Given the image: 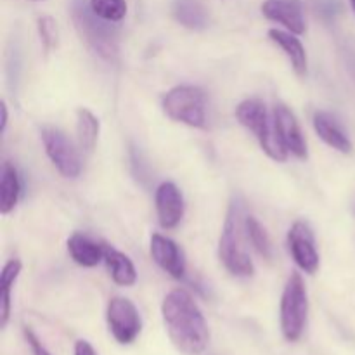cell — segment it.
Wrapping results in <instances>:
<instances>
[{
	"mask_svg": "<svg viewBox=\"0 0 355 355\" xmlns=\"http://www.w3.org/2000/svg\"><path fill=\"white\" fill-rule=\"evenodd\" d=\"M162 315L170 340L180 352L187 355L205 352L210 331L203 312L186 290H173L166 295L162 305Z\"/></svg>",
	"mask_w": 355,
	"mask_h": 355,
	"instance_id": "6da1fadb",
	"label": "cell"
},
{
	"mask_svg": "<svg viewBox=\"0 0 355 355\" xmlns=\"http://www.w3.org/2000/svg\"><path fill=\"white\" fill-rule=\"evenodd\" d=\"M245 232V215H243V203L239 198L232 200L229 205L227 217H225L224 229H222L220 243H218V257L225 269L236 277H252L255 274V266L250 259L248 252L243 243Z\"/></svg>",
	"mask_w": 355,
	"mask_h": 355,
	"instance_id": "7a4b0ae2",
	"label": "cell"
},
{
	"mask_svg": "<svg viewBox=\"0 0 355 355\" xmlns=\"http://www.w3.org/2000/svg\"><path fill=\"white\" fill-rule=\"evenodd\" d=\"M71 17L82 40L107 62L118 59V30L110 21L103 19L85 0H73Z\"/></svg>",
	"mask_w": 355,
	"mask_h": 355,
	"instance_id": "3957f363",
	"label": "cell"
},
{
	"mask_svg": "<svg viewBox=\"0 0 355 355\" xmlns=\"http://www.w3.org/2000/svg\"><path fill=\"white\" fill-rule=\"evenodd\" d=\"M236 118L245 128H248L259 141L260 148L274 162H286L288 151L281 144L274 116H270L266 104L259 99H246L236 107Z\"/></svg>",
	"mask_w": 355,
	"mask_h": 355,
	"instance_id": "277c9868",
	"label": "cell"
},
{
	"mask_svg": "<svg viewBox=\"0 0 355 355\" xmlns=\"http://www.w3.org/2000/svg\"><path fill=\"white\" fill-rule=\"evenodd\" d=\"M309 297L304 277L293 272L281 297V331L288 342H297L307 324Z\"/></svg>",
	"mask_w": 355,
	"mask_h": 355,
	"instance_id": "5b68a950",
	"label": "cell"
},
{
	"mask_svg": "<svg viewBox=\"0 0 355 355\" xmlns=\"http://www.w3.org/2000/svg\"><path fill=\"white\" fill-rule=\"evenodd\" d=\"M163 111L173 121L193 128L207 127V96L200 87L179 85L163 97Z\"/></svg>",
	"mask_w": 355,
	"mask_h": 355,
	"instance_id": "8992f818",
	"label": "cell"
},
{
	"mask_svg": "<svg viewBox=\"0 0 355 355\" xmlns=\"http://www.w3.org/2000/svg\"><path fill=\"white\" fill-rule=\"evenodd\" d=\"M42 142L52 165L66 179H76L82 172V159L68 135L55 127L42 128Z\"/></svg>",
	"mask_w": 355,
	"mask_h": 355,
	"instance_id": "52a82bcc",
	"label": "cell"
},
{
	"mask_svg": "<svg viewBox=\"0 0 355 355\" xmlns=\"http://www.w3.org/2000/svg\"><path fill=\"white\" fill-rule=\"evenodd\" d=\"M107 326L118 343L128 345L141 335L142 321L137 307L128 298L114 297L107 304Z\"/></svg>",
	"mask_w": 355,
	"mask_h": 355,
	"instance_id": "ba28073f",
	"label": "cell"
},
{
	"mask_svg": "<svg viewBox=\"0 0 355 355\" xmlns=\"http://www.w3.org/2000/svg\"><path fill=\"white\" fill-rule=\"evenodd\" d=\"M288 246L295 263L304 272L315 274L319 269V253L315 250L312 229L305 222H295L288 232Z\"/></svg>",
	"mask_w": 355,
	"mask_h": 355,
	"instance_id": "9c48e42d",
	"label": "cell"
},
{
	"mask_svg": "<svg viewBox=\"0 0 355 355\" xmlns=\"http://www.w3.org/2000/svg\"><path fill=\"white\" fill-rule=\"evenodd\" d=\"M272 116L274 123H276L277 135H279V141L284 146V149L300 159L307 158V142H305L304 134H302V128L295 114L284 104H276Z\"/></svg>",
	"mask_w": 355,
	"mask_h": 355,
	"instance_id": "30bf717a",
	"label": "cell"
},
{
	"mask_svg": "<svg viewBox=\"0 0 355 355\" xmlns=\"http://www.w3.org/2000/svg\"><path fill=\"white\" fill-rule=\"evenodd\" d=\"M156 214L163 229H175L184 217V198L173 182L159 184L156 189Z\"/></svg>",
	"mask_w": 355,
	"mask_h": 355,
	"instance_id": "8fae6325",
	"label": "cell"
},
{
	"mask_svg": "<svg viewBox=\"0 0 355 355\" xmlns=\"http://www.w3.org/2000/svg\"><path fill=\"white\" fill-rule=\"evenodd\" d=\"M153 260L173 279H182L186 276V259L180 246L170 238L162 234H153L151 238Z\"/></svg>",
	"mask_w": 355,
	"mask_h": 355,
	"instance_id": "7c38bea8",
	"label": "cell"
},
{
	"mask_svg": "<svg viewBox=\"0 0 355 355\" xmlns=\"http://www.w3.org/2000/svg\"><path fill=\"white\" fill-rule=\"evenodd\" d=\"M262 14L267 19L279 23L295 35L305 33V19L300 0H266Z\"/></svg>",
	"mask_w": 355,
	"mask_h": 355,
	"instance_id": "4fadbf2b",
	"label": "cell"
},
{
	"mask_svg": "<svg viewBox=\"0 0 355 355\" xmlns=\"http://www.w3.org/2000/svg\"><path fill=\"white\" fill-rule=\"evenodd\" d=\"M312 123H314L315 134H318L329 148L336 149V151L343 153V155L352 153V141H350L349 135L345 134L342 125L336 121V118L333 116V114L326 113V111H318V113H314Z\"/></svg>",
	"mask_w": 355,
	"mask_h": 355,
	"instance_id": "5bb4252c",
	"label": "cell"
},
{
	"mask_svg": "<svg viewBox=\"0 0 355 355\" xmlns=\"http://www.w3.org/2000/svg\"><path fill=\"white\" fill-rule=\"evenodd\" d=\"M269 38L286 54L291 66H293L295 73L304 78L307 75V52H305V47L302 45V42L295 37V33L276 30L274 28V30H269Z\"/></svg>",
	"mask_w": 355,
	"mask_h": 355,
	"instance_id": "9a60e30c",
	"label": "cell"
},
{
	"mask_svg": "<svg viewBox=\"0 0 355 355\" xmlns=\"http://www.w3.org/2000/svg\"><path fill=\"white\" fill-rule=\"evenodd\" d=\"M68 253L78 266L96 267L101 260H104V245H99L89 236L75 232L68 239Z\"/></svg>",
	"mask_w": 355,
	"mask_h": 355,
	"instance_id": "2e32d148",
	"label": "cell"
},
{
	"mask_svg": "<svg viewBox=\"0 0 355 355\" xmlns=\"http://www.w3.org/2000/svg\"><path fill=\"white\" fill-rule=\"evenodd\" d=\"M104 260H106L111 277L118 286H134L137 281V270H135L134 262L125 253L118 252L113 246L104 245Z\"/></svg>",
	"mask_w": 355,
	"mask_h": 355,
	"instance_id": "e0dca14e",
	"label": "cell"
},
{
	"mask_svg": "<svg viewBox=\"0 0 355 355\" xmlns=\"http://www.w3.org/2000/svg\"><path fill=\"white\" fill-rule=\"evenodd\" d=\"M173 17L189 30H205L208 24V14L200 0H175Z\"/></svg>",
	"mask_w": 355,
	"mask_h": 355,
	"instance_id": "ac0fdd59",
	"label": "cell"
},
{
	"mask_svg": "<svg viewBox=\"0 0 355 355\" xmlns=\"http://www.w3.org/2000/svg\"><path fill=\"white\" fill-rule=\"evenodd\" d=\"M21 196L19 173L10 163H6L0 179V214L7 215L16 208Z\"/></svg>",
	"mask_w": 355,
	"mask_h": 355,
	"instance_id": "d6986e66",
	"label": "cell"
},
{
	"mask_svg": "<svg viewBox=\"0 0 355 355\" xmlns=\"http://www.w3.org/2000/svg\"><path fill=\"white\" fill-rule=\"evenodd\" d=\"M23 263L21 260L12 259L3 266L2 274H0V290H2V297H0V324L6 328L10 318V290H12L14 283H16L17 276L21 274Z\"/></svg>",
	"mask_w": 355,
	"mask_h": 355,
	"instance_id": "ffe728a7",
	"label": "cell"
},
{
	"mask_svg": "<svg viewBox=\"0 0 355 355\" xmlns=\"http://www.w3.org/2000/svg\"><path fill=\"white\" fill-rule=\"evenodd\" d=\"M101 125L92 111L80 107L76 111V135H78L80 148L85 153H92L99 139Z\"/></svg>",
	"mask_w": 355,
	"mask_h": 355,
	"instance_id": "44dd1931",
	"label": "cell"
},
{
	"mask_svg": "<svg viewBox=\"0 0 355 355\" xmlns=\"http://www.w3.org/2000/svg\"><path fill=\"white\" fill-rule=\"evenodd\" d=\"M245 234L246 238L250 239L253 248L257 250V253H259L262 259L269 260L270 262L274 257L272 243H270V238L269 234H267L266 229H263V225L260 224L255 217H252V215H246L245 217Z\"/></svg>",
	"mask_w": 355,
	"mask_h": 355,
	"instance_id": "7402d4cb",
	"label": "cell"
},
{
	"mask_svg": "<svg viewBox=\"0 0 355 355\" xmlns=\"http://www.w3.org/2000/svg\"><path fill=\"white\" fill-rule=\"evenodd\" d=\"M94 12L110 23H118L127 16V2L125 0H90Z\"/></svg>",
	"mask_w": 355,
	"mask_h": 355,
	"instance_id": "603a6c76",
	"label": "cell"
},
{
	"mask_svg": "<svg viewBox=\"0 0 355 355\" xmlns=\"http://www.w3.org/2000/svg\"><path fill=\"white\" fill-rule=\"evenodd\" d=\"M38 33H40V40L44 44L45 51H52L58 47L59 42V28L54 17L42 16L38 17Z\"/></svg>",
	"mask_w": 355,
	"mask_h": 355,
	"instance_id": "cb8c5ba5",
	"label": "cell"
},
{
	"mask_svg": "<svg viewBox=\"0 0 355 355\" xmlns=\"http://www.w3.org/2000/svg\"><path fill=\"white\" fill-rule=\"evenodd\" d=\"M24 338H26L28 345H30V349H31V352H33V355H51L47 352V349L42 345L40 340L37 338V335H35V333L31 331L30 328H24Z\"/></svg>",
	"mask_w": 355,
	"mask_h": 355,
	"instance_id": "d4e9b609",
	"label": "cell"
},
{
	"mask_svg": "<svg viewBox=\"0 0 355 355\" xmlns=\"http://www.w3.org/2000/svg\"><path fill=\"white\" fill-rule=\"evenodd\" d=\"M319 10H321V14H324V16H335L336 10H338V2H336V0H322V2L319 3Z\"/></svg>",
	"mask_w": 355,
	"mask_h": 355,
	"instance_id": "484cf974",
	"label": "cell"
},
{
	"mask_svg": "<svg viewBox=\"0 0 355 355\" xmlns=\"http://www.w3.org/2000/svg\"><path fill=\"white\" fill-rule=\"evenodd\" d=\"M75 355H97V354L89 342H85V340H78V342L75 343Z\"/></svg>",
	"mask_w": 355,
	"mask_h": 355,
	"instance_id": "4316f807",
	"label": "cell"
},
{
	"mask_svg": "<svg viewBox=\"0 0 355 355\" xmlns=\"http://www.w3.org/2000/svg\"><path fill=\"white\" fill-rule=\"evenodd\" d=\"M0 114H2V118H0V132H6V127H7V106L6 103L0 104Z\"/></svg>",
	"mask_w": 355,
	"mask_h": 355,
	"instance_id": "83f0119b",
	"label": "cell"
},
{
	"mask_svg": "<svg viewBox=\"0 0 355 355\" xmlns=\"http://www.w3.org/2000/svg\"><path fill=\"white\" fill-rule=\"evenodd\" d=\"M350 3H352V9H354V12H355V0H350Z\"/></svg>",
	"mask_w": 355,
	"mask_h": 355,
	"instance_id": "f1b7e54d",
	"label": "cell"
}]
</instances>
